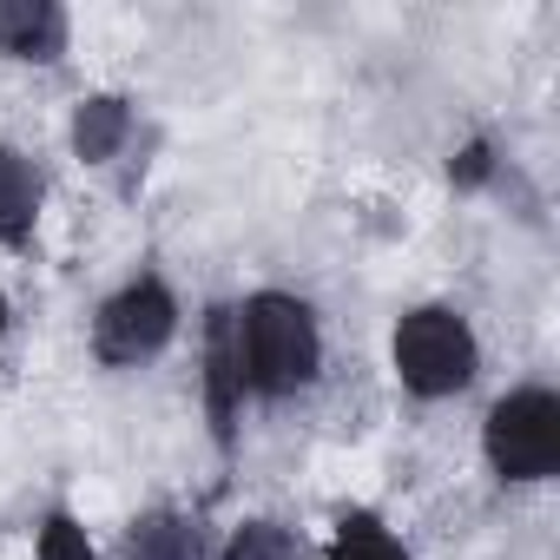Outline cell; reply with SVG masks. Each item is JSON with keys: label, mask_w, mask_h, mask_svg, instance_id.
Here are the masks:
<instances>
[{"label": "cell", "mask_w": 560, "mask_h": 560, "mask_svg": "<svg viewBox=\"0 0 560 560\" xmlns=\"http://www.w3.org/2000/svg\"><path fill=\"white\" fill-rule=\"evenodd\" d=\"M244 363H250V383L284 396L298 383L317 376V330H311V311L291 304V298H257L244 311Z\"/></svg>", "instance_id": "1"}, {"label": "cell", "mask_w": 560, "mask_h": 560, "mask_svg": "<svg viewBox=\"0 0 560 560\" xmlns=\"http://www.w3.org/2000/svg\"><path fill=\"white\" fill-rule=\"evenodd\" d=\"M396 370L416 396H448L475 376V337L448 311H422L396 330Z\"/></svg>", "instance_id": "3"}, {"label": "cell", "mask_w": 560, "mask_h": 560, "mask_svg": "<svg viewBox=\"0 0 560 560\" xmlns=\"http://www.w3.org/2000/svg\"><path fill=\"white\" fill-rule=\"evenodd\" d=\"M488 455L514 481H540L560 462V402L547 389H521L488 416Z\"/></svg>", "instance_id": "2"}, {"label": "cell", "mask_w": 560, "mask_h": 560, "mask_svg": "<svg viewBox=\"0 0 560 560\" xmlns=\"http://www.w3.org/2000/svg\"><path fill=\"white\" fill-rule=\"evenodd\" d=\"M0 330H8V304H0Z\"/></svg>", "instance_id": "11"}, {"label": "cell", "mask_w": 560, "mask_h": 560, "mask_svg": "<svg viewBox=\"0 0 560 560\" xmlns=\"http://www.w3.org/2000/svg\"><path fill=\"white\" fill-rule=\"evenodd\" d=\"M330 560H402V553H396V540H389L376 521H350Z\"/></svg>", "instance_id": "8"}, {"label": "cell", "mask_w": 560, "mask_h": 560, "mask_svg": "<svg viewBox=\"0 0 560 560\" xmlns=\"http://www.w3.org/2000/svg\"><path fill=\"white\" fill-rule=\"evenodd\" d=\"M40 560H93V547H86V534L60 514V521H47V534H40Z\"/></svg>", "instance_id": "10"}, {"label": "cell", "mask_w": 560, "mask_h": 560, "mask_svg": "<svg viewBox=\"0 0 560 560\" xmlns=\"http://www.w3.org/2000/svg\"><path fill=\"white\" fill-rule=\"evenodd\" d=\"M119 132H126V106H119V100H93V106L80 113V152H86V159H106V152L119 145Z\"/></svg>", "instance_id": "7"}, {"label": "cell", "mask_w": 560, "mask_h": 560, "mask_svg": "<svg viewBox=\"0 0 560 560\" xmlns=\"http://www.w3.org/2000/svg\"><path fill=\"white\" fill-rule=\"evenodd\" d=\"M172 337V298L159 284H132L106 304L100 317V357L106 363H139Z\"/></svg>", "instance_id": "4"}, {"label": "cell", "mask_w": 560, "mask_h": 560, "mask_svg": "<svg viewBox=\"0 0 560 560\" xmlns=\"http://www.w3.org/2000/svg\"><path fill=\"white\" fill-rule=\"evenodd\" d=\"M34 205H40L34 172H27L14 152H0V237H21V231L34 224Z\"/></svg>", "instance_id": "6"}, {"label": "cell", "mask_w": 560, "mask_h": 560, "mask_svg": "<svg viewBox=\"0 0 560 560\" xmlns=\"http://www.w3.org/2000/svg\"><path fill=\"white\" fill-rule=\"evenodd\" d=\"M60 40H67V21L54 8H34V0H8V8H0V54L54 60Z\"/></svg>", "instance_id": "5"}, {"label": "cell", "mask_w": 560, "mask_h": 560, "mask_svg": "<svg viewBox=\"0 0 560 560\" xmlns=\"http://www.w3.org/2000/svg\"><path fill=\"white\" fill-rule=\"evenodd\" d=\"M231 560H291V534L270 527V521H257V527H244L231 540Z\"/></svg>", "instance_id": "9"}]
</instances>
